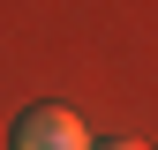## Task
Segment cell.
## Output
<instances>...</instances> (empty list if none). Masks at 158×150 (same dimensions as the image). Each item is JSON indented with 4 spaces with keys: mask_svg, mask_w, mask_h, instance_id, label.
Instances as JSON below:
<instances>
[{
    "mask_svg": "<svg viewBox=\"0 0 158 150\" xmlns=\"http://www.w3.org/2000/svg\"><path fill=\"white\" fill-rule=\"evenodd\" d=\"M8 150H90V135H83V120H75L68 105H30L23 120H15Z\"/></svg>",
    "mask_w": 158,
    "mask_h": 150,
    "instance_id": "1",
    "label": "cell"
},
{
    "mask_svg": "<svg viewBox=\"0 0 158 150\" xmlns=\"http://www.w3.org/2000/svg\"><path fill=\"white\" fill-rule=\"evenodd\" d=\"M90 150H143V143H90Z\"/></svg>",
    "mask_w": 158,
    "mask_h": 150,
    "instance_id": "2",
    "label": "cell"
}]
</instances>
